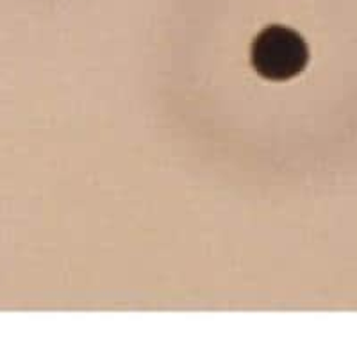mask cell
I'll list each match as a JSON object with an SVG mask.
<instances>
[{
  "instance_id": "1",
  "label": "cell",
  "mask_w": 357,
  "mask_h": 357,
  "mask_svg": "<svg viewBox=\"0 0 357 357\" xmlns=\"http://www.w3.org/2000/svg\"><path fill=\"white\" fill-rule=\"evenodd\" d=\"M252 66L268 81H289L309 63L307 43L284 25H270L256 36L250 49Z\"/></svg>"
}]
</instances>
